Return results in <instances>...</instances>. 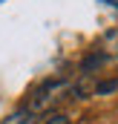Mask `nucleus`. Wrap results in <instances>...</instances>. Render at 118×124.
Instances as JSON below:
<instances>
[{
	"label": "nucleus",
	"mask_w": 118,
	"mask_h": 124,
	"mask_svg": "<svg viewBox=\"0 0 118 124\" xmlns=\"http://www.w3.org/2000/svg\"><path fill=\"white\" fill-rule=\"evenodd\" d=\"M63 95H72V84H69V81H63V78L46 81V84H40V87L32 93L29 104H26L23 110H29L32 116H46V113H52V107L58 104Z\"/></svg>",
	"instance_id": "nucleus-1"
},
{
	"label": "nucleus",
	"mask_w": 118,
	"mask_h": 124,
	"mask_svg": "<svg viewBox=\"0 0 118 124\" xmlns=\"http://www.w3.org/2000/svg\"><path fill=\"white\" fill-rule=\"evenodd\" d=\"M101 55H104V58H118V29L104 35V49H101Z\"/></svg>",
	"instance_id": "nucleus-2"
},
{
	"label": "nucleus",
	"mask_w": 118,
	"mask_h": 124,
	"mask_svg": "<svg viewBox=\"0 0 118 124\" xmlns=\"http://www.w3.org/2000/svg\"><path fill=\"white\" fill-rule=\"evenodd\" d=\"M29 124H69V116H63V113H46V116H35Z\"/></svg>",
	"instance_id": "nucleus-3"
},
{
	"label": "nucleus",
	"mask_w": 118,
	"mask_h": 124,
	"mask_svg": "<svg viewBox=\"0 0 118 124\" xmlns=\"http://www.w3.org/2000/svg\"><path fill=\"white\" fill-rule=\"evenodd\" d=\"M101 3H107L110 9H115V12H118V0H101Z\"/></svg>",
	"instance_id": "nucleus-4"
},
{
	"label": "nucleus",
	"mask_w": 118,
	"mask_h": 124,
	"mask_svg": "<svg viewBox=\"0 0 118 124\" xmlns=\"http://www.w3.org/2000/svg\"><path fill=\"white\" fill-rule=\"evenodd\" d=\"M0 3H3V0H0Z\"/></svg>",
	"instance_id": "nucleus-5"
}]
</instances>
